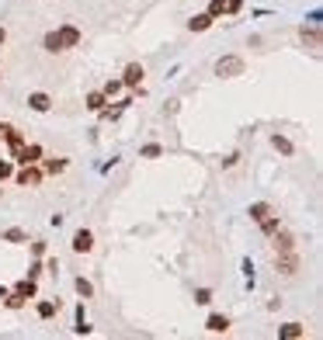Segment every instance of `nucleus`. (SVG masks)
I'll list each match as a JSON object with an SVG mask.
<instances>
[{
    "label": "nucleus",
    "mask_w": 323,
    "mask_h": 340,
    "mask_svg": "<svg viewBox=\"0 0 323 340\" xmlns=\"http://www.w3.org/2000/svg\"><path fill=\"white\" fill-rule=\"evenodd\" d=\"M101 94H104L108 101H112V98H118V94H122V80H118V77H115V80H108L104 87H101Z\"/></svg>",
    "instance_id": "b1692460"
},
{
    "label": "nucleus",
    "mask_w": 323,
    "mask_h": 340,
    "mask_svg": "<svg viewBox=\"0 0 323 340\" xmlns=\"http://www.w3.org/2000/svg\"><path fill=\"white\" fill-rule=\"evenodd\" d=\"M14 160H18L21 167H24V163H38L42 160V146H38V142H24L18 153H14Z\"/></svg>",
    "instance_id": "1a4fd4ad"
},
{
    "label": "nucleus",
    "mask_w": 323,
    "mask_h": 340,
    "mask_svg": "<svg viewBox=\"0 0 323 340\" xmlns=\"http://www.w3.org/2000/svg\"><path fill=\"white\" fill-rule=\"evenodd\" d=\"M247 215H250L254 226H261V233H264V236H271V233L282 226L278 212H275V205H267V201H254V205L247 208Z\"/></svg>",
    "instance_id": "f257e3e1"
},
{
    "label": "nucleus",
    "mask_w": 323,
    "mask_h": 340,
    "mask_svg": "<svg viewBox=\"0 0 323 340\" xmlns=\"http://www.w3.org/2000/svg\"><path fill=\"white\" fill-rule=\"evenodd\" d=\"M14 292H18L21 299H35V295H38V285H35V278H21L18 285H14Z\"/></svg>",
    "instance_id": "a211bd4d"
},
{
    "label": "nucleus",
    "mask_w": 323,
    "mask_h": 340,
    "mask_svg": "<svg viewBox=\"0 0 323 340\" xmlns=\"http://www.w3.org/2000/svg\"><path fill=\"white\" fill-rule=\"evenodd\" d=\"M70 246H73V254H91V250H94V233H91V229H76Z\"/></svg>",
    "instance_id": "0eeeda50"
},
{
    "label": "nucleus",
    "mask_w": 323,
    "mask_h": 340,
    "mask_svg": "<svg viewBox=\"0 0 323 340\" xmlns=\"http://www.w3.org/2000/svg\"><path fill=\"white\" fill-rule=\"evenodd\" d=\"M299 39L313 49V56H320V24H309V28L303 24V28H299Z\"/></svg>",
    "instance_id": "9b49d317"
},
{
    "label": "nucleus",
    "mask_w": 323,
    "mask_h": 340,
    "mask_svg": "<svg viewBox=\"0 0 323 340\" xmlns=\"http://www.w3.org/2000/svg\"><path fill=\"white\" fill-rule=\"evenodd\" d=\"M4 295H7V288H4V285H0V299H4Z\"/></svg>",
    "instance_id": "e433bc0d"
},
{
    "label": "nucleus",
    "mask_w": 323,
    "mask_h": 340,
    "mask_svg": "<svg viewBox=\"0 0 323 340\" xmlns=\"http://www.w3.org/2000/svg\"><path fill=\"white\" fill-rule=\"evenodd\" d=\"M195 302H198V305H209L212 302V288H198V292H195Z\"/></svg>",
    "instance_id": "cd10ccee"
},
{
    "label": "nucleus",
    "mask_w": 323,
    "mask_h": 340,
    "mask_svg": "<svg viewBox=\"0 0 323 340\" xmlns=\"http://www.w3.org/2000/svg\"><path fill=\"white\" fill-rule=\"evenodd\" d=\"M42 271H45V264H42V260H35V264L28 267V278H35V281H38V274H42Z\"/></svg>",
    "instance_id": "c756f323"
},
{
    "label": "nucleus",
    "mask_w": 323,
    "mask_h": 340,
    "mask_svg": "<svg viewBox=\"0 0 323 340\" xmlns=\"http://www.w3.org/2000/svg\"><path fill=\"white\" fill-rule=\"evenodd\" d=\"M104 104H108V98H104L101 90H91V94H87V108H91V111H101Z\"/></svg>",
    "instance_id": "4be33fe9"
},
{
    "label": "nucleus",
    "mask_w": 323,
    "mask_h": 340,
    "mask_svg": "<svg viewBox=\"0 0 323 340\" xmlns=\"http://www.w3.org/2000/svg\"><path fill=\"white\" fill-rule=\"evenodd\" d=\"M212 24H216V18H209L205 11H202V14H195V18L188 21V28H191V32H209Z\"/></svg>",
    "instance_id": "aec40b11"
},
{
    "label": "nucleus",
    "mask_w": 323,
    "mask_h": 340,
    "mask_svg": "<svg viewBox=\"0 0 323 340\" xmlns=\"http://www.w3.org/2000/svg\"><path fill=\"white\" fill-rule=\"evenodd\" d=\"M45 271H52V274H56V271H59V260L49 257V260H45Z\"/></svg>",
    "instance_id": "72a5a7b5"
},
{
    "label": "nucleus",
    "mask_w": 323,
    "mask_h": 340,
    "mask_svg": "<svg viewBox=\"0 0 323 340\" xmlns=\"http://www.w3.org/2000/svg\"><path fill=\"white\" fill-rule=\"evenodd\" d=\"M271 246H275V254H288V250H299V243H295V236L288 233V229H275L271 233Z\"/></svg>",
    "instance_id": "39448f33"
},
{
    "label": "nucleus",
    "mask_w": 323,
    "mask_h": 340,
    "mask_svg": "<svg viewBox=\"0 0 323 340\" xmlns=\"http://www.w3.org/2000/svg\"><path fill=\"white\" fill-rule=\"evenodd\" d=\"M4 142H7V146H11V157H14V153H18L21 146H24V132H21V129H14V125H7V136H4Z\"/></svg>",
    "instance_id": "4468645a"
},
{
    "label": "nucleus",
    "mask_w": 323,
    "mask_h": 340,
    "mask_svg": "<svg viewBox=\"0 0 323 340\" xmlns=\"http://www.w3.org/2000/svg\"><path fill=\"white\" fill-rule=\"evenodd\" d=\"M205 330H209V333H226V330H229V316H223V313H212L209 320H205Z\"/></svg>",
    "instance_id": "2eb2a0df"
},
{
    "label": "nucleus",
    "mask_w": 323,
    "mask_h": 340,
    "mask_svg": "<svg viewBox=\"0 0 323 340\" xmlns=\"http://www.w3.org/2000/svg\"><path fill=\"white\" fill-rule=\"evenodd\" d=\"M139 157H143V160H156V157H164V146H160V142H146V146L139 149Z\"/></svg>",
    "instance_id": "412c9836"
},
{
    "label": "nucleus",
    "mask_w": 323,
    "mask_h": 340,
    "mask_svg": "<svg viewBox=\"0 0 323 340\" xmlns=\"http://www.w3.org/2000/svg\"><path fill=\"white\" fill-rule=\"evenodd\" d=\"M4 240H7V243H24V240H28V233L14 226V229H7V233H4Z\"/></svg>",
    "instance_id": "a878e982"
},
{
    "label": "nucleus",
    "mask_w": 323,
    "mask_h": 340,
    "mask_svg": "<svg viewBox=\"0 0 323 340\" xmlns=\"http://www.w3.org/2000/svg\"><path fill=\"white\" fill-rule=\"evenodd\" d=\"M143 77H146V70H143L139 63H129L118 80H122V87H129V90H139V87H143Z\"/></svg>",
    "instance_id": "423d86ee"
},
{
    "label": "nucleus",
    "mask_w": 323,
    "mask_h": 340,
    "mask_svg": "<svg viewBox=\"0 0 323 340\" xmlns=\"http://www.w3.org/2000/svg\"><path fill=\"white\" fill-rule=\"evenodd\" d=\"M299 267H303V260H299V250H288V254H275V271H278V274L292 278V274H299Z\"/></svg>",
    "instance_id": "7ed1b4c3"
},
{
    "label": "nucleus",
    "mask_w": 323,
    "mask_h": 340,
    "mask_svg": "<svg viewBox=\"0 0 323 340\" xmlns=\"http://www.w3.org/2000/svg\"><path fill=\"white\" fill-rule=\"evenodd\" d=\"M4 42H7V32H4V28H0V45H4Z\"/></svg>",
    "instance_id": "f704fd0d"
},
{
    "label": "nucleus",
    "mask_w": 323,
    "mask_h": 340,
    "mask_svg": "<svg viewBox=\"0 0 323 340\" xmlns=\"http://www.w3.org/2000/svg\"><path fill=\"white\" fill-rule=\"evenodd\" d=\"M205 14H209V18H223V14H226V0H209V7H205Z\"/></svg>",
    "instance_id": "5701e85b"
},
{
    "label": "nucleus",
    "mask_w": 323,
    "mask_h": 340,
    "mask_svg": "<svg viewBox=\"0 0 323 340\" xmlns=\"http://www.w3.org/2000/svg\"><path fill=\"white\" fill-rule=\"evenodd\" d=\"M24 302H28V299H21L18 292H7V295H4V305H7V309H21Z\"/></svg>",
    "instance_id": "bb28decb"
},
{
    "label": "nucleus",
    "mask_w": 323,
    "mask_h": 340,
    "mask_svg": "<svg viewBox=\"0 0 323 340\" xmlns=\"http://www.w3.org/2000/svg\"><path fill=\"white\" fill-rule=\"evenodd\" d=\"M56 32H59L63 49H76V45L84 42V35H80V28H76V24H63V28H56Z\"/></svg>",
    "instance_id": "6e6552de"
},
{
    "label": "nucleus",
    "mask_w": 323,
    "mask_h": 340,
    "mask_svg": "<svg viewBox=\"0 0 323 340\" xmlns=\"http://www.w3.org/2000/svg\"><path fill=\"white\" fill-rule=\"evenodd\" d=\"M42 49H45V52H52V56H56V52H66V49H63V42H59V32H56V28L42 35Z\"/></svg>",
    "instance_id": "dca6fc26"
},
{
    "label": "nucleus",
    "mask_w": 323,
    "mask_h": 340,
    "mask_svg": "<svg viewBox=\"0 0 323 340\" xmlns=\"http://www.w3.org/2000/svg\"><path fill=\"white\" fill-rule=\"evenodd\" d=\"M278 337L282 340H299V337H306V326L303 323H285V326L278 330Z\"/></svg>",
    "instance_id": "6ab92c4d"
},
{
    "label": "nucleus",
    "mask_w": 323,
    "mask_h": 340,
    "mask_svg": "<svg viewBox=\"0 0 323 340\" xmlns=\"http://www.w3.org/2000/svg\"><path fill=\"white\" fill-rule=\"evenodd\" d=\"M4 136H7V125H0V139H4Z\"/></svg>",
    "instance_id": "c9c22d12"
},
{
    "label": "nucleus",
    "mask_w": 323,
    "mask_h": 340,
    "mask_svg": "<svg viewBox=\"0 0 323 340\" xmlns=\"http://www.w3.org/2000/svg\"><path fill=\"white\" fill-rule=\"evenodd\" d=\"M271 146H275L282 157H295V142L288 139V136H282V132H275V136H271Z\"/></svg>",
    "instance_id": "ddd939ff"
},
{
    "label": "nucleus",
    "mask_w": 323,
    "mask_h": 340,
    "mask_svg": "<svg viewBox=\"0 0 323 340\" xmlns=\"http://www.w3.org/2000/svg\"><path fill=\"white\" fill-rule=\"evenodd\" d=\"M73 285H76V295H80V299H91V295H94V285L87 278H76Z\"/></svg>",
    "instance_id": "393cba45"
},
{
    "label": "nucleus",
    "mask_w": 323,
    "mask_h": 340,
    "mask_svg": "<svg viewBox=\"0 0 323 340\" xmlns=\"http://www.w3.org/2000/svg\"><path fill=\"white\" fill-rule=\"evenodd\" d=\"M0 80H4V73H0Z\"/></svg>",
    "instance_id": "4c0bfd02"
},
{
    "label": "nucleus",
    "mask_w": 323,
    "mask_h": 340,
    "mask_svg": "<svg viewBox=\"0 0 323 340\" xmlns=\"http://www.w3.org/2000/svg\"><path fill=\"white\" fill-rule=\"evenodd\" d=\"M42 167H35V163H24L18 174H14V180H18V188H38L42 184Z\"/></svg>",
    "instance_id": "20e7f679"
},
{
    "label": "nucleus",
    "mask_w": 323,
    "mask_h": 340,
    "mask_svg": "<svg viewBox=\"0 0 323 340\" xmlns=\"http://www.w3.org/2000/svg\"><path fill=\"white\" fill-rule=\"evenodd\" d=\"M38 163H42V174H49V177H59V174L70 167L66 157H45V160H38Z\"/></svg>",
    "instance_id": "9d476101"
},
{
    "label": "nucleus",
    "mask_w": 323,
    "mask_h": 340,
    "mask_svg": "<svg viewBox=\"0 0 323 340\" xmlns=\"http://www.w3.org/2000/svg\"><path fill=\"white\" fill-rule=\"evenodd\" d=\"M244 7V0H226V14H236Z\"/></svg>",
    "instance_id": "473e14b6"
},
{
    "label": "nucleus",
    "mask_w": 323,
    "mask_h": 340,
    "mask_svg": "<svg viewBox=\"0 0 323 340\" xmlns=\"http://www.w3.org/2000/svg\"><path fill=\"white\" fill-rule=\"evenodd\" d=\"M244 73H247V59L244 56H223V59L216 63V77H223V80L244 77Z\"/></svg>",
    "instance_id": "f03ea898"
},
{
    "label": "nucleus",
    "mask_w": 323,
    "mask_h": 340,
    "mask_svg": "<svg viewBox=\"0 0 323 340\" xmlns=\"http://www.w3.org/2000/svg\"><path fill=\"white\" fill-rule=\"evenodd\" d=\"M11 174H14V167H11V163H7V160H0V180H7V177H11Z\"/></svg>",
    "instance_id": "7c9ffc66"
},
{
    "label": "nucleus",
    "mask_w": 323,
    "mask_h": 340,
    "mask_svg": "<svg viewBox=\"0 0 323 340\" xmlns=\"http://www.w3.org/2000/svg\"><path fill=\"white\" fill-rule=\"evenodd\" d=\"M244 160V157H240V153H229L226 160H223V170H233V167H236V163Z\"/></svg>",
    "instance_id": "c85d7f7f"
},
{
    "label": "nucleus",
    "mask_w": 323,
    "mask_h": 340,
    "mask_svg": "<svg viewBox=\"0 0 323 340\" xmlns=\"http://www.w3.org/2000/svg\"><path fill=\"white\" fill-rule=\"evenodd\" d=\"M28 108L38 111V115H45V111H52V98L45 90H35V94H28Z\"/></svg>",
    "instance_id": "f8f14e48"
},
{
    "label": "nucleus",
    "mask_w": 323,
    "mask_h": 340,
    "mask_svg": "<svg viewBox=\"0 0 323 340\" xmlns=\"http://www.w3.org/2000/svg\"><path fill=\"white\" fill-rule=\"evenodd\" d=\"M35 313H38V320H52V316L59 313V299L56 302H52V299H42L35 305Z\"/></svg>",
    "instance_id": "f3484780"
},
{
    "label": "nucleus",
    "mask_w": 323,
    "mask_h": 340,
    "mask_svg": "<svg viewBox=\"0 0 323 340\" xmlns=\"http://www.w3.org/2000/svg\"><path fill=\"white\" fill-rule=\"evenodd\" d=\"M32 254H35V257H45V240H35V243H32Z\"/></svg>",
    "instance_id": "2f4dec72"
}]
</instances>
